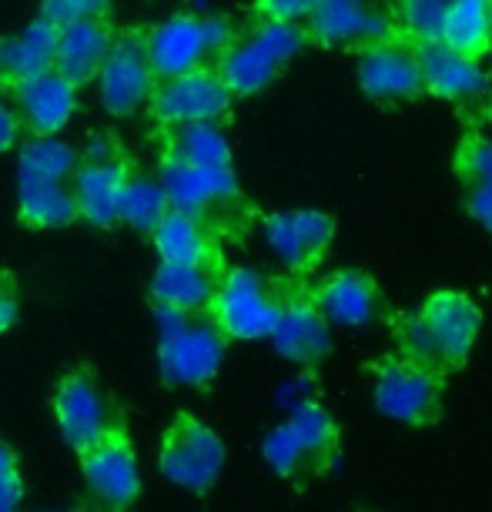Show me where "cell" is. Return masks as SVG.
Returning a JSON list of instances; mask_svg holds the SVG:
<instances>
[{
  "label": "cell",
  "mask_w": 492,
  "mask_h": 512,
  "mask_svg": "<svg viewBox=\"0 0 492 512\" xmlns=\"http://www.w3.org/2000/svg\"><path fill=\"white\" fill-rule=\"evenodd\" d=\"M228 338L211 312L158 308V365L168 385H208L221 369Z\"/></svg>",
  "instance_id": "6da1fadb"
},
{
  "label": "cell",
  "mask_w": 492,
  "mask_h": 512,
  "mask_svg": "<svg viewBox=\"0 0 492 512\" xmlns=\"http://www.w3.org/2000/svg\"><path fill=\"white\" fill-rule=\"evenodd\" d=\"M285 302V282L265 278L255 268H231L218 285V295L211 302V318L225 332V338L238 342H255V338H272L278 315Z\"/></svg>",
  "instance_id": "7a4b0ae2"
},
{
  "label": "cell",
  "mask_w": 492,
  "mask_h": 512,
  "mask_svg": "<svg viewBox=\"0 0 492 512\" xmlns=\"http://www.w3.org/2000/svg\"><path fill=\"white\" fill-rule=\"evenodd\" d=\"M375 379V405L382 415L402 422V425H436L442 419V399H446V379L429 369L385 355L372 365Z\"/></svg>",
  "instance_id": "3957f363"
},
{
  "label": "cell",
  "mask_w": 492,
  "mask_h": 512,
  "mask_svg": "<svg viewBox=\"0 0 492 512\" xmlns=\"http://www.w3.org/2000/svg\"><path fill=\"white\" fill-rule=\"evenodd\" d=\"M302 27L308 41L318 47H342L359 54L399 37L392 11L379 0H322Z\"/></svg>",
  "instance_id": "277c9868"
},
{
  "label": "cell",
  "mask_w": 492,
  "mask_h": 512,
  "mask_svg": "<svg viewBox=\"0 0 492 512\" xmlns=\"http://www.w3.org/2000/svg\"><path fill=\"white\" fill-rule=\"evenodd\" d=\"M158 185L171 211L205 221L208 228L221 215H235L241 205V191L231 168H191V164L164 158L158 168Z\"/></svg>",
  "instance_id": "5b68a950"
},
{
  "label": "cell",
  "mask_w": 492,
  "mask_h": 512,
  "mask_svg": "<svg viewBox=\"0 0 492 512\" xmlns=\"http://www.w3.org/2000/svg\"><path fill=\"white\" fill-rule=\"evenodd\" d=\"M225 466V446L205 422L178 415L161 442V472L188 492H208Z\"/></svg>",
  "instance_id": "8992f818"
},
{
  "label": "cell",
  "mask_w": 492,
  "mask_h": 512,
  "mask_svg": "<svg viewBox=\"0 0 492 512\" xmlns=\"http://www.w3.org/2000/svg\"><path fill=\"white\" fill-rule=\"evenodd\" d=\"M54 415L64 439L77 452H88L91 446H98V442L121 432L118 412H114V405L101 392V385L94 382L91 372L64 375V382L57 385L54 395Z\"/></svg>",
  "instance_id": "52a82bcc"
},
{
  "label": "cell",
  "mask_w": 492,
  "mask_h": 512,
  "mask_svg": "<svg viewBox=\"0 0 492 512\" xmlns=\"http://www.w3.org/2000/svg\"><path fill=\"white\" fill-rule=\"evenodd\" d=\"M94 81H98V98L104 111L114 114V118H128V114H138L144 104H151L158 77H154L148 54H144V37H114Z\"/></svg>",
  "instance_id": "ba28073f"
},
{
  "label": "cell",
  "mask_w": 492,
  "mask_h": 512,
  "mask_svg": "<svg viewBox=\"0 0 492 512\" xmlns=\"http://www.w3.org/2000/svg\"><path fill=\"white\" fill-rule=\"evenodd\" d=\"M231 94L215 74V67H198L191 74L158 81L151 94V114L164 128L178 124H198V121H221L231 108Z\"/></svg>",
  "instance_id": "9c48e42d"
},
{
  "label": "cell",
  "mask_w": 492,
  "mask_h": 512,
  "mask_svg": "<svg viewBox=\"0 0 492 512\" xmlns=\"http://www.w3.org/2000/svg\"><path fill=\"white\" fill-rule=\"evenodd\" d=\"M359 88L379 104H405L426 98L416 44L409 37H392L359 54Z\"/></svg>",
  "instance_id": "30bf717a"
},
{
  "label": "cell",
  "mask_w": 492,
  "mask_h": 512,
  "mask_svg": "<svg viewBox=\"0 0 492 512\" xmlns=\"http://www.w3.org/2000/svg\"><path fill=\"white\" fill-rule=\"evenodd\" d=\"M335 238V218L315 208L278 211L265 218V241L292 275H308L325 262Z\"/></svg>",
  "instance_id": "8fae6325"
},
{
  "label": "cell",
  "mask_w": 492,
  "mask_h": 512,
  "mask_svg": "<svg viewBox=\"0 0 492 512\" xmlns=\"http://www.w3.org/2000/svg\"><path fill=\"white\" fill-rule=\"evenodd\" d=\"M272 342L295 365H318L332 352V328L312 302V288H305L302 282H285V302Z\"/></svg>",
  "instance_id": "7c38bea8"
},
{
  "label": "cell",
  "mask_w": 492,
  "mask_h": 512,
  "mask_svg": "<svg viewBox=\"0 0 492 512\" xmlns=\"http://www.w3.org/2000/svg\"><path fill=\"white\" fill-rule=\"evenodd\" d=\"M312 302L328 318V325H375L389 322V302L379 282L362 268H339L312 288Z\"/></svg>",
  "instance_id": "4fadbf2b"
},
{
  "label": "cell",
  "mask_w": 492,
  "mask_h": 512,
  "mask_svg": "<svg viewBox=\"0 0 492 512\" xmlns=\"http://www.w3.org/2000/svg\"><path fill=\"white\" fill-rule=\"evenodd\" d=\"M144 54H148V64L158 81H171V77L191 74L198 67H215L205 24H201V14L195 11L161 21L144 37Z\"/></svg>",
  "instance_id": "5bb4252c"
},
{
  "label": "cell",
  "mask_w": 492,
  "mask_h": 512,
  "mask_svg": "<svg viewBox=\"0 0 492 512\" xmlns=\"http://www.w3.org/2000/svg\"><path fill=\"white\" fill-rule=\"evenodd\" d=\"M11 98L21 128L31 131L34 138H57L77 111V88L71 81H64L57 71L14 84Z\"/></svg>",
  "instance_id": "9a60e30c"
},
{
  "label": "cell",
  "mask_w": 492,
  "mask_h": 512,
  "mask_svg": "<svg viewBox=\"0 0 492 512\" xmlns=\"http://www.w3.org/2000/svg\"><path fill=\"white\" fill-rule=\"evenodd\" d=\"M416 312L422 322H426L432 342L446 355L449 372H459L469 359L472 345H476V335L482 325L476 302L462 292H446V288H442V292H432Z\"/></svg>",
  "instance_id": "2e32d148"
},
{
  "label": "cell",
  "mask_w": 492,
  "mask_h": 512,
  "mask_svg": "<svg viewBox=\"0 0 492 512\" xmlns=\"http://www.w3.org/2000/svg\"><path fill=\"white\" fill-rule=\"evenodd\" d=\"M416 54H419L422 84H426L429 98L469 104L489 94V74L482 71L479 61L452 54L449 47H442L439 41L416 44Z\"/></svg>",
  "instance_id": "e0dca14e"
},
{
  "label": "cell",
  "mask_w": 492,
  "mask_h": 512,
  "mask_svg": "<svg viewBox=\"0 0 492 512\" xmlns=\"http://www.w3.org/2000/svg\"><path fill=\"white\" fill-rule=\"evenodd\" d=\"M81 466H84V479H88L91 492L108 502V506L121 509L138 499V492H141L138 462H134V452L128 442H124L121 432L98 442V446H91L88 452H81Z\"/></svg>",
  "instance_id": "ac0fdd59"
},
{
  "label": "cell",
  "mask_w": 492,
  "mask_h": 512,
  "mask_svg": "<svg viewBox=\"0 0 492 512\" xmlns=\"http://www.w3.org/2000/svg\"><path fill=\"white\" fill-rule=\"evenodd\" d=\"M131 171L124 161H81L71 175V195L77 218L91 221L94 228H111L118 221L121 188Z\"/></svg>",
  "instance_id": "d6986e66"
},
{
  "label": "cell",
  "mask_w": 492,
  "mask_h": 512,
  "mask_svg": "<svg viewBox=\"0 0 492 512\" xmlns=\"http://www.w3.org/2000/svg\"><path fill=\"white\" fill-rule=\"evenodd\" d=\"M225 268L215 265H158L151 278V298L168 312H208L218 295Z\"/></svg>",
  "instance_id": "ffe728a7"
},
{
  "label": "cell",
  "mask_w": 492,
  "mask_h": 512,
  "mask_svg": "<svg viewBox=\"0 0 492 512\" xmlns=\"http://www.w3.org/2000/svg\"><path fill=\"white\" fill-rule=\"evenodd\" d=\"M111 44H114V34L104 21H77L67 27H57L54 71L61 74L64 81H71L74 88H81V84L98 77Z\"/></svg>",
  "instance_id": "44dd1931"
},
{
  "label": "cell",
  "mask_w": 492,
  "mask_h": 512,
  "mask_svg": "<svg viewBox=\"0 0 492 512\" xmlns=\"http://www.w3.org/2000/svg\"><path fill=\"white\" fill-rule=\"evenodd\" d=\"M452 171L459 178L466 215L492 235V141L479 131H466L456 148Z\"/></svg>",
  "instance_id": "7402d4cb"
},
{
  "label": "cell",
  "mask_w": 492,
  "mask_h": 512,
  "mask_svg": "<svg viewBox=\"0 0 492 512\" xmlns=\"http://www.w3.org/2000/svg\"><path fill=\"white\" fill-rule=\"evenodd\" d=\"M278 71H282V64L248 31L238 34L235 44L215 61V74L221 77V84L228 88L231 98H252V94L265 91Z\"/></svg>",
  "instance_id": "603a6c76"
},
{
  "label": "cell",
  "mask_w": 492,
  "mask_h": 512,
  "mask_svg": "<svg viewBox=\"0 0 492 512\" xmlns=\"http://www.w3.org/2000/svg\"><path fill=\"white\" fill-rule=\"evenodd\" d=\"M161 265H215L218 248L205 221L168 211L164 221L151 231Z\"/></svg>",
  "instance_id": "cb8c5ba5"
},
{
  "label": "cell",
  "mask_w": 492,
  "mask_h": 512,
  "mask_svg": "<svg viewBox=\"0 0 492 512\" xmlns=\"http://www.w3.org/2000/svg\"><path fill=\"white\" fill-rule=\"evenodd\" d=\"M265 459H268V466L278 472V476L292 479V482H298V486H305V482L325 476V472L335 466L332 456L318 452L312 442L298 436V432L288 422H282L278 429L268 432Z\"/></svg>",
  "instance_id": "d4e9b609"
},
{
  "label": "cell",
  "mask_w": 492,
  "mask_h": 512,
  "mask_svg": "<svg viewBox=\"0 0 492 512\" xmlns=\"http://www.w3.org/2000/svg\"><path fill=\"white\" fill-rule=\"evenodd\" d=\"M168 161L191 164V168H231V144L215 121L178 124L168 128Z\"/></svg>",
  "instance_id": "484cf974"
},
{
  "label": "cell",
  "mask_w": 492,
  "mask_h": 512,
  "mask_svg": "<svg viewBox=\"0 0 492 512\" xmlns=\"http://www.w3.org/2000/svg\"><path fill=\"white\" fill-rule=\"evenodd\" d=\"M7 81L21 84L27 77L54 71L57 54V27L37 17L17 37H7Z\"/></svg>",
  "instance_id": "4316f807"
},
{
  "label": "cell",
  "mask_w": 492,
  "mask_h": 512,
  "mask_svg": "<svg viewBox=\"0 0 492 512\" xmlns=\"http://www.w3.org/2000/svg\"><path fill=\"white\" fill-rule=\"evenodd\" d=\"M439 44L449 47L452 54L469 57V61L486 57L489 44H492L486 0H456L446 17V24H442Z\"/></svg>",
  "instance_id": "83f0119b"
},
{
  "label": "cell",
  "mask_w": 492,
  "mask_h": 512,
  "mask_svg": "<svg viewBox=\"0 0 492 512\" xmlns=\"http://www.w3.org/2000/svg\"><path fill=\"white\" fill-rule=\"evenodd\" d=\"M77 151L61 138H31L21 148L17 161V181H34V185H71L77 171Z\"/></svg>",
  "instance_id": "f1b7e54d"
},
{
  "label": "cell",
  "mask_w": 492,
  "mask_h": 512,
  "mask_svg": "<svg viewBox=\"0 0 492 512\" xmlns=\"http://www.w3.org/2000/svg\"><path fill=\"white\" fill-rule=\"evenodd\" d=\"M17 205H21V218L34 228H64L77 218L71 185L17 181Z\"/></svg>",
  "instance_id": "f546056e"
},
{
  "label": "cell",
  "mask_w": 492,
  "mask_h": 512,
  "mask_svg": "<svg viewBox=\"0 0 492 512\" xmlns=\"http://www.w3.org/2000/svg\"><path fill=\"white\" fill-rule=\"evenodd\" d=\"M171 211L168 198L158 185V178L148 175H128L121 188V205H118V221L138 228V231H151L161 225L164 215Z\"/></svg>",
  "instance_id": "4dcf8cb0"
},
{
  "label": "cell",
  "mask_w": 492,
  "mask_h": 512,
  "mask_svg": "<svg viewBox=\"0 0 492 512\" xmlns=\"http://www.w3.org/2000/svg\"><path fill=\"white\" fill-rule=\"evenodd\" d=\"M456 0H395V24L399 34L409 37L412 44H432L439 41L442 24Z\"/></svg>",
  "instance_id": "1f68e13d"
},
{
  "label": "cell",
  "mask_w": 492,
  "mask_h": 512,
  "mask_svg": "<svg viewBox=\"0 0 492 512\" xmlns=\"http://www.w3.org/2000/svg\"><path fill=\"white\" fill-rule=\"evenodd\" d=\"M288 425L298 432L302 439H308L318 452L325 456L339 459V449H342V432H339V422L328 415L322 405L315 402H302L295 405L292 415H288Z\"/></svg>",
  "instance_id": "d6a6232c"
},
{
  "label": "cell",
  "mask_w": 492,
  "mask_h": 512,
  "mask_svg": "<svg viewBox=\"0 0 492 512\" xmlns=\"http://www.w3.org/2000/svg\"><path fill=\"white\" fill-rule=\"evenodd\" d=\"M248 34L255 37L258 44L265 47L268 54L275 57L278 64H288L292 57L302 51V47L308 44V37H305V27L302 24H285V21H258L248 27Z\"/></svg>",
  "instance_id": "836d02e7"
},
{
  "label": "cell",
  "mask_w": 492,
  "mask_h": 512,
  "mask_svg": "<svg viewBox=\"0 0 492 512\" xmlns=\"http://www.w3.org/2000/svg\"><path fill=\"white\" fill-rule=\"evenodd\" d=\"M104 11H108V0H41V17L54 27L101 21Z\"/></svg>",
  "instance_id": "e575fe53"
},
{
  "label": "cell",
  "mask_w": 492,
  "mask_h": 512,
  "mask_svg": "<svg viewBox=\"0 0 492 512\" xmlns=\"http://www.w3.org/2000/svg\"><path fill=\"white\" fill-rule=\"evenodd\" d=\"M322 0H255V14L262 21H285V24H305L315 14Z\"/></svg>",
  "instance_id": "d590c367"
},
{
  "label": "cell",
  "mask_w": 492,
  "mask_h": 512,
  "mask_svg": "<svg viewBox=\"0 0 492 512\" xmlns=\"http://www.w3.org/2000/svg\"><path fill=\"white\" fill-rule=\"evenodd\" d=\"M17 134H21V121H17L14 98H11V91L0 84V151L14 148Z\"/></svg>",
  "instance_id": "8d00e7d4"
},
{
  "label": "cell",
  "mask_w": 492,
  "mask_h": 512,
  "mask_svg": "<svg viewBox=\"0 0 492 512\" xmlns=\"http://www.w3.org/2000/svg\"><path fill=\"white\" fill-rule=\"evenodd\" d=\"M84 161H121L118 141H114L111 134H98V138H91L88 148H84Z\"/></svg>",
  "instance_id": "74e56055"
},
{
  "label": "cell",
  "mask_w": 492,
  "mask_h": 512,
  "mask_svg": "<svg viewBox=\"0 0 492 512\" xmlns=\"http://www.w3.org/2000/svg\"><path fill=\"white\" fill-rule=\"evenodd\" d=\"M21 509V476L0 479V512Z\"/></svg>",
  "instance_id": "f35d334b"
},
{
  "label": "cell",
  "mask_w": 492,
  "mask_h": 512,
  "mask_svg": "<svg viewBox=\"0 0 492 512\" xmlns=\"http://www.w3.org/2000/svg\"><path fill=\"white\" fill-rule=\"evenodd\" d=\"M14 318H17V302H14V295H0V332H4V328H11V325H14Z\"/></svg>",
  "instance_id": "ab89813d"
},
{
  "label": "cell",
  "mask_w": 492,
  "mask_h": 512,
  "mask_svg": "<svg viewBox=\"0 0 492 512\" xmlns=\"http://www.w3.org/2000/svg\"><path fill=\"white\" fill-rule=\"evenodd\" d=\"M0 295H14V292H11V282H7L4 275H0Z\"/></svg>",
  "instance_id": "60d3db41"
},
{
  "label": "cell",
  "mask_w": 492,
  "mask_h": 512,
  "mask_svg": "<svg viewBox=\"0 0 492 512\" xmlns=\"http://www.w3.org/2000/svg\"><path fill=\"white\" fill-rule=\"evenodd\" d=\"M482 118H486V121L492 124V98L486 101V111H482Z\"/></svg>",
  "instance_id": "b9f144b4"
},
{
  "label": "cell",
  "mask_w": 492,
  "mask_h": 512,
  "mask_svg": "<svg viewBox=\"0 0 492 512\" xmlns=\"http://www.w3.org/2000/svg\"><path fill=\"white\" fill-rule=\"evenodd\" d=\"M486 14H489V31H492V0H486Z\"/></svg>",
  "instance_id": "7bdbcfd3"
},
{
  "label": "cell",
  "mask_w": 492,
  "mask_h": 512,
  "mask_svg": "<svg viewBox=\"0 0 492 512\" xmlns=\"http://www.w3.org/2000/svg\"><path fill=\"white\" fill-rule=\"evenodd\" d=\"M489 61H492V44H489Z\"/></svg>",
  "instance_id": "ee69618b"
}]
</instances>
